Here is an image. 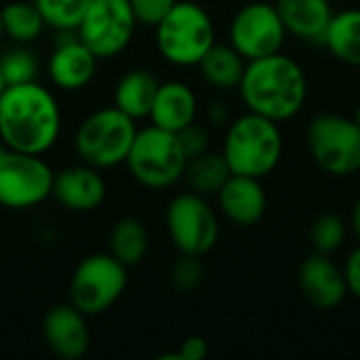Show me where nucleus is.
Returning <instances> with one entry per match:
<instances>
[{"instance_id":"nucleus-28","label":"nucleus","mask_w":360,"mask_h":360,"mask_svg":"<svg viewBox=\"0 0 360 360\" xmlns=\"http://www.w3.org/2000/svg\"><path fill=\"white\" fill-rule=\"evenodd\" d=\"M0 72L6 82V86L13 84H25L34 82L38 74V61L36 55L23 46L11 49L0 57Z\"/></svg>"},{"instance_id":"nucleus-6","label":"nucleus","mask_w":360,"mask_h":360,"mask_svg":"<svg viewBox=\"0 0 360 360\" xmlns=\"http://www.w3.org/2000/svg\"><path fill=\"white\" fill-rule=\"evenodd\" d=\"M137 135L135 120L116 105L101 108L86 116L74 137V148L84 165L112 169L124 165L131 143Z\"/></svg>"},{"instance_id":"nucleus-19","label":"nucleus","mask_w":360,"mask_h":360,"mask_svg":"<svg viewBox=\"0 0 360 360\" xmlns=\"http://www.w3.org/2000/svg\"><path fill=\"white\" fill-rule=\"evenodd\" d=\"M196 108L198 101L194 91L184 82L171 80L158 86L148 118L152 120L154 127H160L171 133H179L181 129L194 122Z\"/></svg>"},{"instance_id":"nucleus-4","label":"nucleus","mask_w":360,"mask_h":360,"mask_svg":"<svg viewBox=\"0 0 360 360\" xmlns=\"http://www.w3.org/2000/svg\"><path fill=\"white\" fill-rule=\"evenodd\" d=\"M154 30L160 55L179 68L198 65L205 53L215 44V27L209 13L190 0H177Z\"/></svg>"},{"instance_id":"nucleus-37","label":"nucleus","mask_w":360,"mask_h":360,"mask_svg":"<svg viewBox=\"0 0 360 360\" xmlns=\"http://www.w3.org/2000/svg\"><path fill=\"white\" fill-rule=\"evenodd\" d=\"M4 89H6V82H4V78H2V72H0V95L4 93Z\"/></svg>"},{"instance_id":"nucleus-26","label":"nucleus","mask_w":360,"mask_h":360,"mask_svg":"<svg viewBox=\"0 0 360 360\" xmlns=\"http://www.w3.org/2000/svg\"><path fill=\"white\" fill-rule=\"evenodd\" d=\"M44 23L59 32H76L91 0H32Z\"/></svg>"},{"instance_id":"nucleus-23","label":"nucleus","mask_w":360,"mask_h":360,"mask_svg":"<svg viewBox=\"0 0 360 360\" xmlns=\"http://www.w3.org/2000/svg\"><path fill=\"white\" fill-rule=\"evenodd\" d=\"M150 247V236L143 221L135 217H122L110 232V253L127 268L141 264Z\"/></svg>"},{"instance_id":"nucleus-27","label":"nucleus","mask_w":360,"mask_h":360,"mask_svg":"<svg viewBox=\"0 0 360 360\" xmlns=\"http://www.w3.org/2000/svg\"><path fill=\"white\" fill-rule=\"evenodd\" d=\"M310 240L316 253L331 255L342 249L346 240V221L335 213H323L312 221Z\"/></svg>"},{"instance_id":"nucleus-3","label":"nucleus","mask_w":360,"mask_h":360,"mask_svg":"<svg viewBox=\"0 0 360 360\" xmlns=\"http://www.w3.org/2000/svg\"><path fill=\"white\" fill-rule=\"evenodd\" d=\"M232 175L264 179L283 156V135L278 122L247 112L230 122L221 150Z\"/></svg>"},{"instance_id":"nucleus-30","label":"nucleus","mask_w":360,"mask_h":360,"mask_svg":"<svg viewBox=\"0 0 360 360\" xmlns=\"http://www.w3.org/2000/svg\"><path fill=\"white\" fill-rule=\"evenodd\" d=\"M175 4L177 0H129L135 21L146 27H156Z\"/></svg>"},{"instance_id":"nucleus-35","label":"nucleus","mask_w":360,"mask_h":360,"mask_svg":"<svg viewBox=\"0 0 360 360\" xmlns=\"http://www.w3.org/2000/svg\"><path fill=\"white\" fill-rule=\"evenodd\" d=\"M352 230H354V234L360 238V198L356 200L354 209H352Z\"/></svg>"},{"instance_id":"nucleus-39","label":"nucleus","mask_w":360,"mask_h":360,"mask_svg":"<svg viewBox=\"0 0 360 360\" xmlns=\"http://www.w3.org/2000/svg\"><path fill=\"white\" fill-rule=\"evenodd\" d=\"M2 150H4V146H2V143H0V152H2Z\"/></svg>"},{"instance_id":"nucleus-16","label":"nucleus","mask_w":360,"mask_h":360,"mask_svg":"<svg viewBox=\"0 0 360 360\" xmlns=\"http://www.w3.org/2000/svg\"><path fill=\"white\" fill-rule=\"evenodd\" d=\"M97 61L95 53L76 34L57 42L49 57V78L63 91H78L93 80Z\"/></svg>"},{"instance_id":"nucleus-20","label":"nucleus","mask_w":360,"mask_h":360,"mask_svg":"<svg viewBox=\"0 0 360 360\" xmlns=\"http://www.w3.org/2000/svg\"><path fill=\"white\" fill-rule=\"evenodd\" d=\"M160 82L150 70H131L114 86V105L133 120L148 118Z\"/></svg>"},{"instance_id":"nucleus-15","label":"nucleus","mask_w":360,"mask_h":360,"mask_svg":"<svg viewBox=\"0 0 360 360\" xmlns=\"http://www.w3.org/2000/svg\"><path fill=\"white\" fill-rule=\"evenodd\" d=\"M108 188L99 171L91 165L65 167L53 177L51 196L68 211L89 213L105 200Z\"/></svg>"},{"instance_id":"nucleus-11","label":"nucleus","mask_w":360,"mask_h":360,"mask_svg":"<svg viewBox=\"0 0 360 360\" xmlns=\"http://www.w3.org/2000/svg\"><path fill=\"white\" fill-rule=\"evenodd\" d=\"M135 27L129 0H91L76 34L97 59H110L129 46Z\"/></svg>"},{"instance_id":"nucleus-32","label":"nucleus","mask_w":360,"mask_h":360,"mask_svg":"<svg viewBox=\"0 0 360 360\" xmlns=\"http://www.w3.org/2000/svg\"><path fill=\"white\" fill-rule=\"evenodd\" d=\"M209 356V342L202 335H190L179 344L175 359L179 360H202Z\"/></svg>"},{"instance_id":"nucleus-22","label":"nucleus","mask_w":360,"mask_h":360,"mask_svg":"<svg viewBox=\"0 0 360 360\" xmlns=\"http://www.w3.org/2000/svg\"><path fill=\"white\" fill-rule=\"evenodd\" d=\"M323 44L338 61L360 68V8L335 13L325 32Z\"/></svg>"},{"instance_id":"nucleus-25","label":"nucleus","mask_w":360,"mask_h":360,"mask_svg":"<svg viewBox=\"0 0 360 360\" xmlns=\"http://www.w3.org/2000/svg\"><path fill=\"white\" fill-rule=\"evenodd\" d=\"M0 19H2V30L4 36L13 38L19 44H27L36 40L46 25L38 6L27 0H15L8 2L0 8Z\"/></svg>"},{"instance_id":"nucleus-18","label":"nucleus","mask_w":360,"mask_h":360,"mask_svg":"<svg viewBox=\"0 0 360 360\" xmlns=\"http://www.w3.org/2000/svg\"><path fill=\"white\" fill-rule=\"evenodd\" d=\"M274 6L285 23L287 34L321 44L335 15L329 0H276Z\"/></svg>"},{"instance_id":"nucleus-24","label":"nucleus","mask_w":360,"mask_h":360,"mask_svg":"<svg viewBox=\"0 0 360 360\" xmlns=\"http://www.w3.org/2000/svg\"><path fill=\"white\" fill-rule=\"evenodd\" d=\"M230 175H232V171H230L224 154H213V152H205V154L188 160V167L184 173L190 190L205 198L217 194Z\"/></svg>"},{"instance_id":"nucleus-36","label":"nucleus","mask_w":360,"mask_h":360,"mask_svg":"<svg viewBox=\"0 0 360 360\" xmlns=\"http://www.w3.org/2000/svg\"><path fill=\"white\" fill-rule=\"evenodd\" d=\"M352 120H354V122H356V124H359V127H360V105H359V108H356V112H354Z\"/></svg>"},{"instance_id":"nucleus-5","label":"nucleus","mask_w":360,"mask_h":360,"mask_svg":"<svg viewBox=\"0 0 360 360\" xmlns=\"http://www.w3.org/2000/svg\"><path fill=\"white\" fill-rule=\"evenodd\" d=\"M124 165L135 181L152 190H162L184 177L188 156L177 133L152 124L137 131Z\"/></svg>"},{"instance_id":"nucleus-34","label":"nucleus","mask_w":360,"mask_h":360,"mask_svg":"<svg viewBox=\"0 0 360 360\" xmlns=\"http://www.w3.org/2000/svg\"><path fill=\"white\" fill-rule=\"evenodd\" d=\"M209 118H211L213 124H224V122L228 120V112H226V108H224L221 103L215 101V103L209 108Z\"/></svg>"},{"instance_id":"nucleus-1","label":"nucleus","mask_w":360,"mask_h":360,"mask_svg":"<svg viewBox=\"0 0 360 360\" xmlns=\"http://www.w3.org/2000/svg\"><path fill=\"white\" fill-rule=\"evenodd\" d=\"M61 131L57 99L42 84L25 82L6 86L0 95V141L8 150L44 154Z\"/></svg>"},{"instance_id":"nucleus-29","label":"nucleus","mask_w":360,"mask_h":360,"mask_svg":"<svg viewBox=\"0 0 360 360\" xmlns=\"http://www.w3.org/2000/svg\"><path fill=\"white\" fill-rule=\"evenodd\" d=\"M202 276H205V268L200 264V257H196V255H184V253L171 266V272H169L171 285L177 291H184V293L194 291L202 283Z\"/></svg>"},{"instance_id":"nucleus-17","label":"nucleus","mask_w":360,"mask_h":360,"mask_svg":"<svg viewBox=\"0 0 360 360\" xmlns=\"http://www.w3.org/2000/svg\"><path fill=\"white\" fill-rule=\"evenodd\" d=\"M221 213L236 226L249 228L262 221L268 209L266 190L262 179L247 175H230L221 190L215 194Z\"/></svg>"},{"instance_id":"nucleus-13","label":"nucleus","mask_w":360,"mask_h":360,"mask_svg":"<svg viewBox=\"0 0 360 360\" xmlns=\"http://www.w3.org/2000/svg\"><path fill=\"white\" fill-rule=\"evenodd\" d=\"M300 289L308 304L319 310H333L348 295L344 270L331 259V255L316 251L300 266Z\"/></svg>"},{"instance_id":"nucleus-31","label":"nucleus","mask_w":360,"mask_h":360,"mask_svg":"<svg viewBox=\"0 0 360 360\" xmlns=\"http://www.w3.org/2000/svg\"><path fill=\"white\" fill-rule=\"evenodd\" d=\"M177 137H179V143H181L188 160H192V158L209 152V133H207V129H202L196 122H192L186 129H181L177 133Z\"/></svg>"},{"instance_id":"nucleus-9","label":"nucleus","mask_w":360,"mask_h":360,"mask_svg":"<svg viewBox=\"0 0 360 360\" xmlns=\"http://www.w3.org/2000/svg\"><path fill=\"white\" fill-rule=\"evenodd\" d=\"M167 232L184 255H207L219 238V221L205 196L196 192L177 194L167 207Z\"/></svg>"},{"instance_id":"nucleus-14","label":"nucleus","mask_w":360,"mask_h":360,"mask_svg":"<svg viewBox=\"0 0 360 360\" xmlns=\"http://www.w3.org/2000/svg\"><path fill=\"white\" fill-rule=\"evenodd\" d=\"M42 338L46 348L63 360H80L86 356L91 335L86 316L72 304L51 308L42 321Z\"/></svg>"},{"instance_id":"nucleus-2","label":"nucleus","mask_w":360,"mask_h":360,"mask_svg":"<svg viewBox=\"0 0 360 360\" xmlns=\"http://www.w3.org/2000/svg\"><path fill=\"white\" fill-rule=\"evenodd\" d=\"M238 91L249 112L281 124L304 108L308 80L302 65L281 51L247 61Z\"/></svg>"},{"instance_id":"nucleus-7","label":"nucleus","mask_w":360,"mask_h":360,"mask_svg":"<svg viewBox=\"0 0 360 360\" xmlns=\"http://www.w3.org/2000/svg\"><path fill=\"white\" fill-rule=\"evenodd\" d=\"M127 289V266L112 253H95L82 259L70 281V304L84 316L110 310Z\"/></svg>"},{"instance_id":"nucleus-8","label":"nucleus","mask_w":360,"mask_h":360,"mask_svg":"<svg viewBox=\"0 0 360 360\" xmlns=\"http://www.w3.org/2000/svg\"><path fill=\"white\" fill-rule=\"evenodd\" d=\"M306 141L314 162L338 177L360 171V127L340 114H319L310 120Z\"/></svg>"},{"instance_id":"nucleus-10","label":"nucleus","mask_w":360,"mask_h":360,"mask_svg":"<svg viewBox=\"0 0 360 360\" xmlns=\"http://www.w3.org/2000/svg\"><path fill=\"white\" fill-rule=\"evenodd\" d=\"M55 173L40 158L4 148L0 152V205L6 209H32L51 196Z\"/></svg>"},{"instance_id":"nucleus-33","label":"nucleus","mask_w":360,"mask_h":360,"mask_svg":"<svg viewBox=\"0 0 360 360\" xmlns=\"http://www.w3.org/2000/svg\"><path fill=\"white\" fill-rule=\"evenodd\" d=\"M344 276H346L348 293L360 302V245L348 255L346 266H344Z\"/></svg>"},{"instance_id":"nucleus-21","label":"nucleus","mask_w":360,"mask_h":360,"mask_svg":"<svg viewBox=\"0 0 360 360\" xmlns=\"http://www.w3.org/2000/svg\"><path fill=\"white\" fill-rule=\"evenodd\" d=\"M245 57L232 44H213L205 57L198 61V70L202 78L221 91L238 89L245 74Z\"/></svg>"},{"instance_id":"nucleus-12","label":"nucleus","mask_w":360,"mask_h":360,"mask_svg":"<svg viewBox=\"0 0 360 360\" xmlns=\"http://www.w3.org/2000/svg\"><path fill=\"white\" fill-rule=\"evenodd\" d=\"M287 36L276 6L262 0L240 6L230 23V44L245 57V61L281 53Z\"/></svg>"},{"instance_id":"nucleus-38","label":"nucleus","mask_w":360,"mask_h":360,"mask_svg":"<svg viewBox=\"0 0 360 360\" xmlns=\"http://www.w3.org/2000/svg\"><path fill=\"white\" fill-rule=\"evenodd\" d=\"M4 38V30H2V19H0V40Z\"/></svg>"}]
</instances>
